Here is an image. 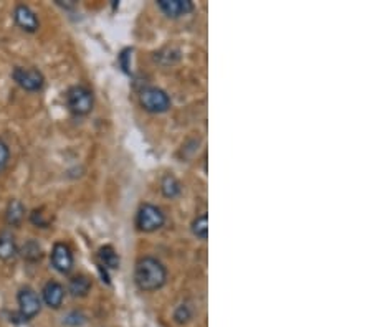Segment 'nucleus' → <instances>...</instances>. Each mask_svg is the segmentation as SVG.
Here are the masks:
<instances>
[{
    "label": "nucleus",
    "mask_w": 372,
    "mask_h": 327,
    "mask_svg": "<svg viewBox=\"0 0 372 327\" xmlns=\"http://www.w3.org/2000/svg\"><path fill=\"white\" fill-rule=\"evenodd\" d=\"M167 270L152 256H144L136 263L134 283L141 291H156L166 284Z\"/></svg>",
    "instance_id": "1"
},
{
    "label": "nucleus",
    "mask_w": 372,
    "mask_h": 327,
    "mask_svg": "<svg viewBox=\"0 0 372 327\" xmlns=\"http://www.w3.org/2000/svg\"><path fill=\"white\" fill-rule=\"evenodd\" d=\"M66 104L76 116L88 115L93 109V93L85 86H73L66 93Z\"/></svg>",
    "instance_id": "2"
},
{
    "label": "nucleus",
    "mask_w": 372,
    "mask_h": 327,
    "mask_svg": "<svg viewBox=\"0 0 372 327\" xmlns=\"http://www.w3.org/2000/svg\"><path fill=\"white\" fill-rule=\"evenodd\" d=\"M164 224V213H162L161 208L151 205V203H144V205L139 208L138 217H136V225H138V228L141 231H146V233L159 230Z\"/></svg>",
    "instance_id": "3"
},
{
    "label": "nucleus",
    "mask_w": 372,
    "mask_h": 327,
    "mask_svg": "<svg viewBox=\"0 0 372 327\" xmlns=\"http://www.w3.org/2000/svg\"><path fill=\"white\" fill-rule=\"evenodd\" d=\"M17 301H19V316L22 321H31L42 309V301H40L38 294L29 286L19 291Z\"/></svg>",
    "instance_id": "4"
},
{
    "label": "nucleus",
    "mask_w": 372,
    "mask_h": 327,
    "mask_svg": "<svg viewBox=\"0 0 372 327\" xmlns=\"http://www.w3.org/2000/svg\"><path fill=\"white\" fill-rule=\"evenodd\" d=\"M141 106L149 112H166L171 108V98L159 88H146L141 93Z\"/></svg>",
    "instance_id": "5"
},
{
    "label": "nucleus",
    "mask_w": 372,
    "mask_h": 327,
    "mask_svg": "<svg viewBox=\"0 0 372 327\" xmlns=\"http://www.w3.org/2000/svg\"><path fill=\"white\" fill-rule=\"evenodd\" d=\"M12 78L22 89L30 91V93H34V91H40L45 85L43 75L38 70H35V68L17 66L15 70L12 71Z\"/></svg>",
    "instance_id": "6"
},
{
    "label": "nucleus",
    "mask_w": 372,
    "mask_h": 327,
    "mask_svg": "<svg viewBox=\"0 0 372 327\" xmlns=\"http://www.w3.org/2000/svg\"><path fill=\"white\" fill-rule=\"evenodd\" d=\"M73 253L68 245L58 242L53 245L52 248V265L58 272L62 275H68L71 270H73Z\"/></svg>",
    "instance_id": "7"
},
{
    "label": "nucleus",
    "mask_w": 372,
    "mask_h": 327,
    "mask_svg": "<svg viewBox=\"0 0 372 327\" xmlns=\"http://www.w3.org/2000/svg\"><path fill=\"white\" fill-rule=\"evenodd\" d=\"M13 18H15V24L19 25L22 30L29 31V34H35L40 27L37 13L31 10L29 6H24V3L15 7V10H13Z\"/></svg>",
    "instance_id": "8"
},
{
    "label": "nucleus",
    "mask_w": 372,
    "mask_h": 327,
    "mask_svg": "<svg viewBox=\"0 0 372 327\" xmlns=\"http://www.w3.org/2000/svg\"><path fill=\"white\" fill-rule=\"evenodd\" d=\"M157 6L171 18L187 15L194 10V3L190 0H157Z\"/></svg>",
    "instance_id": "9"
},
{
    "label": "nucleus",
    "mask_w": 372,
    "mask_h": 327,
    "mask_svg": "<svg viewBox=\"0 0 372 327\" xmlns=\"http://www.w3.org/2000/svg\"><path fill=\"white\" fill-rule=\"evenodd\" d=\"M42 296L48 307L58 309L63 304V299H65V288L60 283H57V281H48L43 286Z\"/></svg>",
    "instance_id": "10"
},
{
    "label": "nucleus",
    "mask_w": 372,
    "mask_h": 327,
    "mask_svg": "<svg viewBox=\"0 0 372 327\" xmlns=\"http://www.w3.org/2000/svg\"><path fill=\"white\" fill-rule=\"evenodd\" d=\"M98 258L101 268H108V270H117L120 268V256H117L115 248L110 247V245L99 248Z\"/></svg>",
    "instance_id": "11"
},
{
    "label": "nucleus",
    "mask_w": 372,
    "mask_h": 327,
    "mask_svg": "<svg viewBox=\"0 0 372 327\" xmlns=\"http://www.w3.org/2000/svg\"><path fill=\"white\" fill-rule=\"evenodd\" d=\"M24 218H25V207L22 205V202H19V200H12V202L8 203L6 212L7 224L12 226H19Z\"/></svg>",
    "instance_id": "12"
},
{
    "label": "nucleus",
    "mask_w": 372,
    "mask_h": 327,
    "mask_svg": "<svg viewBox=\"0 0 372 327\" xmlns=\"http://www.w3.org/2000/svg\"><path fill=\"white\" fill-rule=\"evenodd\" d=\"M68 289H70V293L73 294L75 298H83V296H86V294L90 293V289H92V281H90L83 275L75 276V278L70 279Z\"/></svg>",
    "instance_id": "13"
},
{
    "label": "nucleus",
    "mask_w": 372,
    "mask_h": 327,
    "mask_svg": "<svg viewBox=\"0 0 372 327\" xmlns=\"http://www.w3.org/2000/svg\"><path fill=\"white\" fill-rule=\"evenodd\" d=\"M17 254V243L13 240V236L10 233H2L0 235V260L7 261L12 260Z\"/></svg>",
    "instance_id": "14"
},
{
    "label": "nucleus",
    "mask_w": 372,
    "mask_h": 327,
    "mask_svg": "<svg viewBox=\"0 0 372 327\" xmlns=\"http://www.w3.org/2000/svg\"><path fill=\"white\" fill-rule=\"evenodd\" d=\"M161 190H162V194H164V197L174 198L180 194L183 187H180V182L177 180L174 175H166L161 182Z\"/></svg>",
    "instance_id": "15"
},
{
    "label": "nucleus",
    "mask_w": 372,
    "mask_h": 327,
    "mask_svg": "<svg viewBox=\"0 0 372 327\" xmlns=\"http://www.w3.org/2000/svg\"><path fill=\"white\" fill-rule=\"evenodd\" d=\"M192 233L201 240H207L208 236V217L207 213H202L192 221Z\"/></svg>",
    "instance_id": "16"
},
{
    "label": "nucleus",
    "mask_w": 372,
    "mask_h": 327,
    "mask_svg": "<svg viewBox=\"0 0 372 327\" xmlns=\"http://www.w3.org/2000/svg\"><path fill=\"white\" fill-rule=\"evenodd\" d=\"M22 254H24L25 260L37 261L42 258V248H40V245L37 242L30 240V242H27L24 245V248H22Z\"/></svg>",
    "instance_id": "17"
},
{
    "label": "nucleus",
    "mask_w": 372,
    "mask_h": 327,
    "mask_svg": "<svg viewBox=\"0 0 372 327\" xmlns=\"http://www.w3.org/2000/svg\"><path fill=\"white\" fill-rule=\"evenodd\" d=\"M30 221L34 224L35 226H40V228H47L50 220L47 217H45V213L42 210H34L30 213Z\"/></svg>",
    "instance_id": "18"
},
{
    "label": "nucleus",
    "mask_w": 372,
    "mask_h": 327,
    "mask_svg": "<svg viewBox=\"0 0 372 327\" xmlns=\"http://www.w3.org/2000/svg\"><path fill=\"white\" fill-rule=\"evenodd\" d=\"M8 159H10V151H8V145L0 140V174H2L3 169L7 167Z\"/></svg>",
    "instance_id": "19"
},
{
    "label": "nucleus",
    "mask_w": 372,
    "mask_h": 327,
    "mask_svg": "<svg viewBox=\"0 0 372 327\" xmlns=\"http://www.w3.org/2000/svg\"><path fill=\"white\" fill-rule=\"evenodd\" d=\"M129 53H131V50H124V52H122L120 54V63H121V66H122V70H124L126 73H129V61H128V58H129Z\"/></svg>",
    "instance_id": "20"
}]
</instances>
